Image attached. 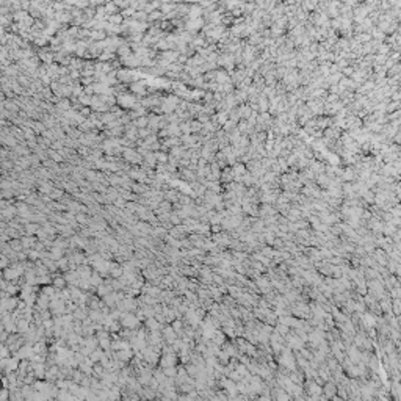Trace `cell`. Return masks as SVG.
I'll use <instances>...</instances> for the list:
<instances>
[{
  "mask_svg": "<svg viewBox=\"0 0 401 401\" xmlns=\"http://www.w3.org/2000/svg\"><path fill=\"white\" fill-rule=\"evenodd\" d=\"M279 362L284 365V367H287L288 370H292V371L295 370V359H293V354L290 352V348H285V349H284V352H282Z\"/></svg>",
  "mask_w": 401,
  "mask_h": 401,
  "instance_id": "obj_1",
  "label": "cell"
},
{
  "mask_svg": "<svg viewBox=\"0 0 401 401\" xmlns=\"http://www.w3.org/2000/svg\"><path fill=\"white\" fill-rule=\"evenodd\" d=\"M362 323L367 327H374L376 326V317H373L371 314H364L362 315Z\"/></svg>",
  "mask_w": 401,
  "mask_h": 401,
  "instance_id": "obj_2",
  "label": "cell"
},
{
  "mask_svg": "<svg viewBox=\"0 0 401 401\" xmlns=\"http://www.w3.org/2000/svg\"><path fill=\"white\" fill-rule=\"evenodd\" d=\"M307 387H309V389H307V390H309V393H310V395H314V398H318V395L323 392V389L318 386V382H312V381H310Z\"/></svg>",
  "mask_w": 401,
  "mask_h": 401,
  "instance_id": "obj_3",
  "label": "cell"
},
{
  "mask_svg": "<svg viewBox=\"0 0 401 401\" xmlns=\"http://www.w3.org/2000/svg\"><path fill=\"white\" fill-rule=\"evenodd\" d=\"M337 392V387H335V384H332V382H327L326 386H324V393H326V398H331V396H334V393Z\"/></svg>",
  "mask_w": 401,
  "mask_h": 401,
  "instance_id": "obj_4",
  "label": "cell"
},
{
  "mask_svg": "<svg viewBox=\"0 0 401 401\" xmlns=\"http://www.w3.org/2000/svg\"><path fill=\"white\" fill-rule=\"evenodd\" d=\"M229 292H230V295H232L233 298H238V296L241 295V292L237 290V287H229Z\"/></svg>",
  "mask_w": 401,
  "mask_h": 401,
  "instance_id": "obj_5",
  "label": "cell"
},
{
  "mask_svg": "<svg viewBox=\"0 0 401 401\" xmlns=\"http://www.w3.org/2000/svg\"><path fill=\"white\" fill-rule=\"evenodd\" d=\"M392 302H393V312H395V315H398V312H399V301H398V298H395Z\"/></svg>",
  "mask_w": 401,
  "mask_h": 401,
  "instance_id": "obj_6",
  "label": "cell"
},
{
  "mask_svg": "<svg viewBox=\"0 0 401 401\" xmlns=\"http://www.w3.org/2000/svg\"><path fill=\"white\" fill-rule=\"evenodd\" d=\"M211 230H213V232H220V230H221L220 224H213V227H211Z\"/></svg>",
  "mask_w": 401,
  "mask_h": 401,
  "instance_id": "obj_7",
  "label": "cell"
},
{
  "mask_svg": "<svg viewBox=\"0 0 401 401\" xmlns=\"http://www.w3.org/2000/svg\"><path fill=\"white\" fill-rule=\"evenodd\" d=\"M174 329H180V321H177V323H174Z\"/></svg>",
  "mask_w": 401,
  "mask_h": 401,
  "instance_id": "obj_8",
  "label": "cell"
}]
</instances>
